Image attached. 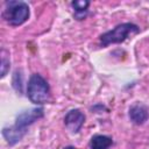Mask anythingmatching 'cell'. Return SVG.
Here are the masks:
<instances>
[{"instance_id": "obj_1", "label": "cell", "mask_w": 149, "mask_h": 149, "mask_svg": "<svg viewBox=\"0 0 149 149\" xmlns=\"http://www.w3.org/2000/svg\"><path fill=\"white\" fill-rule=\"evenodd\" d=\"M27 95L29 100L36 105H42L49 100L50 88L48 81L38 73L30 76L27 85Z\"/></svg>"}, {"instance_id": "obj_2", "label": "cell", "mask_w": 149, "mask_h": 149, "mask_svg": "<svg viewBox=\"0 0 149 149\" xmlns=\"http://www.w3.org/2000/svg\"><path fill=\"white\" fill-rule=\"evenodd\" d=\"M140 31V28L134 23H121L116 26L114 29L102 34L100 36V42L102 47H107L113 43H121L123 42L129 35L137 34Z\"/></svg>"}, {"instance_id": "obj_3", "label": "cell", "mask_w": 149, "mask_h": 149, "mask_svg": "<svg viewBox=\"0 0 149 149\" xmlns=\"http://www.w3.org/2000/svg\"><path fill=\"white\" fill-rule=\"evenodd\" d=\"M29 17V7L22 1L6 2V9L3 10V19L10 26H20L24 23Z\"/></svg>"}, {"instance_id": "obj_4", "label": "cell", "mask_w": 149, "mask_h": 149, "mask_svg": "<svg viewBox=\"0 0 149 149\" xmlns=\"http://www.w3.org/2000/svg\"><path fill=\"white\" fill-rule=\"evenodd\" d=\"M43 114L44 113H43V108L42 107H40V108H31V109L24 111V112L20 113L16 116V121H15L14 127L17 128L19 130L26 133V128L29 125H31L33 122H35L36 120H38L40 118H42Z\"/></svg>"}, {"instance_id": "obj_5", "label": "cell", "mask_w": 149, "mask_h": 149, "mask_svg": "<svg viewBox=\"0 0 149 149\" xmlns=\"http://www.w3.org/2000/svg\"><path fill=\"white\" fill-rule=\"evenodd\" d=\"M85 122V115L79 109H71L64 116V125L70 133H78Z\"/></svg>"}, {"instance_id": "obj_6", "label": "cell", "mask_w": 149, "mask_h": 149, "mask_svg": "<svg viewBox=\"0 0 149 149\" xmlns=\"http://www.w3.org/2000/svg\"><path fill=\"white\" fill-rule=\"evenodd\" d=\"M129 118H130V120L134 123L142 125V123H144L148 120V118H149V111H148L147 106H144L141 102L134 104L129 108Z\"/></svg>"}, {"instance_id": "obj_7", "label": "cell", "mask_w": 149, "mask_h": 149, "mask_svg": "<svg viewBox=\"0 0 149 149\" xmlns=\"http://www.w3.org/2000/svg\"><path fill=\"white\" fill-rule=\"evenodd\" d=\"M113 144V140L106 135H94L90 141L91 149H108Z\"/></svg>"}, {"instance_id": "obj_8", "label": "cell", "mask_w": 149, "mask_h": 149, "mask_svg": "<svg viewBox=\"0 0 149 149\" xmlns=\"http://www.w3.org/2000/svg\"><path fill=\"white\" fill-rule=\"evenodd\" d=\"M2 134H3V137L6 139V141L8 142V144L13 146V144H15L16 142H19L26 133L19 130V129L15 128L14 126H12V127H8V128H3Z\"/></svg>"}, {"instance_id": "obj_9", "label": "cell", "mask_w": 149, "mask_h": 149, "mask_svg": "<svg viewBox=\"0 0 149 149\" xmlns=\"http://www.w3.org/2000/svg\"><path fill=\"white\" fill-rule=\"evenodd\" d=\"M88 5H90V2L86 1V0L73 1V2H72V7L74 8V17H76L77 20H83V19L86 16Z\"/></svg>"}, {"instance_id": "obj_10", "label": "cell", "mask_w": 149, "mask_h": 149, "mask_svg": "<svg viewBox=\"0 0 149 149\" xmlns=\"http://www.w3.org/2000/svg\"><path fill=\"white\" fill-rule=\"evenodd\" d=\"M9 70V58H7L6 51H1V77L3 78L7 74V71Z\"/></svg>"}, {"instance_id": "obj_11", "label": "cell", "mask_w": 149, "mask_h": 149, "mask_svg": "<svg viewBox=\"0 0 149 149\" xmlns=\"http://www.w3.org/2000/svg\"><path fill=\"white\" fill-rule=\"evenodd\" d=\"M64 149H77V148H74V147H72V146H69V147H65Z\"/></svg>"}]
</instances>
